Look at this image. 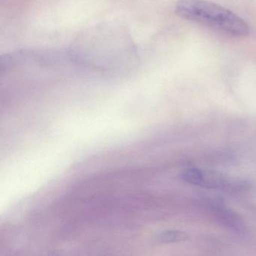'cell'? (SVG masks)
Listing matches in <instances>:
<instances>
[{
  "instance_id": "obj_1",
  "label": "cell",
  "mask_w": 256,
  "mask_h": 256,
  "mask_svg": "<svg viewBox=\"0 0 256 256\" xmlns=\"http://www.w3.org/2000/svg\"><path fill=\"white\" fill-rule=\"evenodd\" d=\"M176 16L200 24L230 36H246L248 24L230 10L205 0H180L175 6Z\"/></svg>"
},
{
  "instance_id": "obj_2",
  "label": "cell",
  "mask_w": 256,
  "mask_h": 256,
  "mask_svg": "<svg viewBox=\"0 0 256 256\" xmlns=\"http://www.w3.org/2000/svg\"><path fill=\"white\" fill-rule=\"evenodd\" d=\"M228 180L221 174L215 172H204L199 186L206 188H221L228 185Z\"/></svg>"
},
{
  "instance_id": "obj_3",
  "label": "cell",
  "mask_w": 256,
  "mask_h": 256,
  "mask_svg": "<svg viewBox=\"0 0 256 256\" xmlns=\"http://www.w3.org/2000/svg\"><path fill=\"white\" fill-rule=\"evenodd\" d=\"M188 238L187 234L182 230H168L158 234L156 240L160 244H172L186 240Z\"/></svg>"
},
{
  "instance_id": "obj_4",
  "label": "cell",
  "mask_w": 256,
  "mask_h": 256,
  "mask_svg": "<svg viewBox=\"0 0 256 256\" xmlns=\"http://www.w3.org/2000/svg\"><path fill=\"white\" fill-rule=\"evenodd\" d=\"M202 173L203 170L198 168L187 169L181 175V178L184 182L187 184H192L194 186H200V181H202Z\"/></svg>"
}]
</instances>
